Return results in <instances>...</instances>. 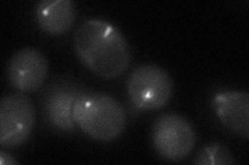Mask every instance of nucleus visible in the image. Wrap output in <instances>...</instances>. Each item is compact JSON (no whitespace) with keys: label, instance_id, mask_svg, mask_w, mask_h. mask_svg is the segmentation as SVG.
<instances>
[{"label":"nucleus","instance_id":"9d476101","mask_svg":"<svg viewBox=\"0 0 249 165\" xmlns=\"http://www.w3.org/2000/svg\"><path fill=\"white\" fill-rule=\"evenodd\" d=\"M193 164L231 165L236 164V160L227 148L218 144H212L201 149L193 160Z\"/></svg>","mask_w":249,"mask_h":165},{"label":"nucleus","instance_id":"f257e3e1","mask_svg":"<svg viewBox=\"0 0 249 165\" xmlns=\"http://www.w3.org/2000/svg\"><path fill=\"white\" fill-rule=\"evenodd\" d=\"M74 48L83 65L106 80L122 75L129 68L131 51L127 38L106 20L83 21L75 31Z\"/></svg>","mask_w":249,"mask_h":165},{"label":"nucleus","instance_id":"423d86ee","mask_svg":"<svg viewBox=\"0 0 249 165\" xmlns=\"http://www.w3.org/2000/svg\"><path fill=\"white\" fill-rule=\"evenodd\" d=\"M87 91L81 85L57 81L45 92L42 105L43 115L49 126L60 132H77L78 126L73 119V105L77 97Z\"/></svg>","mask_w":249,"mask_h":165},{"label":"nucleus","instance_id":"6e6552de","mask_svg":"<svg viewBox=\"0 0 249 165\" xmlns=\"http://www.w3.org/2000/svg\"><path fill=\"white\" fill-rule=\"evenodd\" d=\"M218 119L230 132L249 138V94L242 91H221L212 99Z\"/></svg>","mask_w":249,"mask_h":165},{"label":"nucleus","instance_id":"0eeeda50","mask_svg":"<svg viewBox=\"0 0 249 165\" xmlns=\"http://www.w3.org/2000/svg\"><path fill=\"white\" fill-rule=\"evenodd\" d=\"M10 84L22 93L40 89L48 76V61L45 55L33 46L16 52L6 68Z\"/></svg>","mask_w":249,"mask_h":165},{"label":"nucleus","instance_id":"7ed1b4c3","mask_svg":"<svg viewBox=\"0 0 249 165\" xmlns=\"http://www.w3.org/2000/svg\"><path fill=\"white\" fill-rule=\"evenodd\" d=\"M152 144L163 160L181 162L188 158L196 147V132L183 116L165 113L156 118L153 123Z\"/></svg>","mask_w":249,"mask_h":165},{"label":"nucleus","instance_id":"20e7f679","mask_svg":"<svg viewBox=\"0 0 249 165\" xmlns=\"http://www.w3.org/2000/svg\"><path fill=\"white\" fill-rule=\"evenodd\" d=\"M130 100L142 111H158L168 105L174 93L173 78L156 64L135 67L127 81Z\"/></svg>","mask_w":249,"mask_h":165},{"label":"nucleus","instance_id":"f03ea898","mask_svg":"<svg viewBox=\"0 0 249 165\" xmlns=\"http://www.w3.org/2000/svg\"><path fill=\"white\" fill-rule=\"evenodd\" d=\"M73 119L85 135L104 143L118 138L127 125L126 109L119 100L89 90L75 100Z\"/></svg>","mask_w":249,"mask_h":165},{"label":"nucleus","instance_id":"1a4fd4ad","mask_svg":"<svg viewBox=\"0 0 249 165\" xmlns=\"http://www.w3.org/2000/svg\"><path fill=\"white\" fill-rule=\"evenodd\" d=\"M36 19L45 32L61 35L71 29L76 19L72 0H41L36 4Z\"/></svg>","mask_w":249,"mask_h":165},{"label":"nucleus","instance_id":"9b49d317","mask_svg":"<svg viewBox=\"0 0 249 165\" xmlns=\"http://www.w3.org/2000/svg\"><path fill=\"white\" fill-rule=\"evenodd\" d=\"M0 163L2 165H15L18 164L19 161L15 159L10 153L5 151H0Z\"/></svg>","mask_w":249,"mask_h":165},{"label":"nucleus","instance_id":"39448f33","mask_svg":"<svg viewBox=\"0 0 249 165\" xmlns=\"http://www.w3.org/2000/svg\"><path fill=\"white\" fill-rule=\"evenodd\" d=\"M36 108L24 93L4 96L0 101V145L21 146L29 138L36 125Z\"/></svg>","mask_w":249,"mask_h":165}]
</instances>
